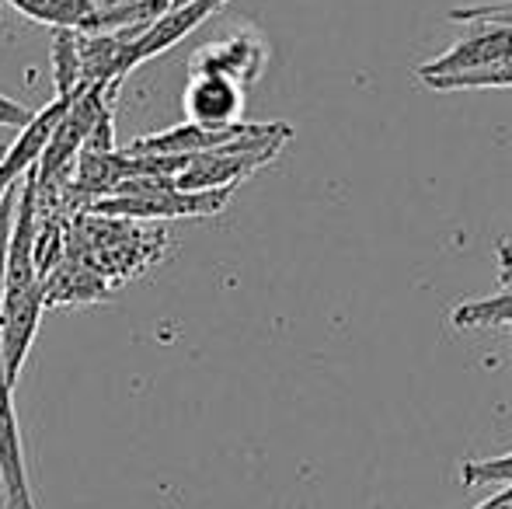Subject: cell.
Wrapping results in <instances>:
<instances>
[{"label": "cell", "instance_id": "1", "mask_svg": "<svg viewBox=\"0 0 512 509\" xmlns=\"http://www.w3.org/2000/svg\"><path fill=\"white\" fill-rule=\"evenodd\" d=\"M35 217H39L35 182L32 175H25L18 185L14 231L4 272V300H0V356H4V374L11 384H18L21 367L32 353L35 332H39L42 311H46V276L35 262V234H39Z\"/></svg>", "mask_w": 512, "mask_h": 509}, {"label": "cell", "instance_id": "2", "mask_svg": "<svg viewBox=\"0 0 512 509\" xmlns=\"http://www.w3.org/2000/svg\"><path fill=\"white\" fill-rule=\"evenodd\" d=\"M230 203V192H178L175 178L143 175L119 182L108 196L91 199L88 213L105 220H192L216 217Z\"/></svg>", "mask_w": 512, "mask_h": 509}, {"label": "cell", "instance_id": "3", "mask_svg": "<svg viewBox=\"0 0 512 509\" xmlns=\"http://www.w3.org/2000/svg\"><path fill=\"white\" fill-rule=\"evenodd\" d=\"M290 136H269V140H251V143H234V147L206 150V154L189 157L182 171L175 175L178 192H234L244 178H251L258 168H265L269 161H276V154L283 150V143Z\"/></svg>", "mask_w": 512, "mask_h": 509}, {"label": "cell", "instance_id": "4", "mask_svg": "<svg viewBox=\"0 0 512 509\" xmlns=\"http://www.w3.org/2000/svg\"><path fill=\"white\" fill-rule=\"evenodd\" d=\"M269 136H293V129L286 123H234V126H196L182 123L164 133H150L129 143V154H150V157H196L206 150L234 147V143H251V140H269Z\"/></svg>", "mask_w": 512, "mask_h": 509}, {"label": "cell", "instance_id": "5", "mask_svg": "<svg viewBox=\"0 0 512 509\" xmlns=\"http://www.w3.org/2000/svg\"><path fill=\"white\" fill-rule=\"evenodd\" d=\"M265 63H269V46L262 42V35L251 32V28H241V32L227 35V39L199 46L189 60V74L227 77V81L248 88V84H255L262 77Z\"/></svg>", "mask_w": 512, "mask_h": 509}, {"label": "cell", "instance_id": "6", "mask_svg": "<svg viewBox=\"0 0 512 509\" xmlns=\"http://www.w3.org/2000/svg\"><path fill=\"white\" fill-rule=\"evenodd\" d=\"M0 496L7 509H39L32 499V482H28L25 443H21L18 415H14V384L4 374V356H0Z\"/></svg>", "mask_w": 512, "mask_h": 509}, {"label": "cell", "instance_id": "7", "mask_svg": "<svg viewBox=\"0 0 512 509\" xmlns=\"http://www.w3.org/2000/svg\"><path fill=\"white\" fill-rule=\"evenodd\" d=\"M512 60V28H492V25H471V35H464L460 42H453L446 53H439L436 60L422 63L415 70L418 81H432V77H450L460 70H478L488 63Z\"/></svg>", "mask_w": 512, "mask_h": 509}, {"label": "cell", "instance_id": "8", "mask_svg": "<svg viewBox=\"0 0 512 509\" xmlns=\"http://www.w3.org/2000/svg\"><path fill=\"white\" fill-rule=\"evenodd\" d=\"M223 4H230V0H189V4H178L171 7L168 14H161V18L154 21V25H147L140 35H136V42L129 46L126 53V74L133 67H140V63L154 60V56L168 53L171 46H178V42L185 39V35H192L199 25H203L206 18H213L216 11H220Z\"/></svg>", "mask_w": 512, "mask_h": 509}, {"label": "cell", "instance_id": "9", "mask_svg": "<svg viewBox=\"0 0 512 509\" xmlns=\"http://www.w3.org/2000/svg\"><path fill=\"white\" fill-rule=\"evenodd\" d=\"M185 116L196 126H234L241 123L244 112V88L227 77H213V74H189L185 84Z\"/></svg>", "mask_w": 512, "mask_h": 509}, {"label": "cell", "instance_id": "10", "mask_svg": "<svg viewBox=\"0 0 512 509\" xmlns=\"http://www.w3.org/2000/svg\"><path fill=\"white\" fill-rule=\"evenodd\" d=\"M4 4H11L25 18L42 21V25L77 28V32H84L98 11L95 0H4Z\"/></svg>", "mask_w": 512, "mask_h": 509}, {"label": "cell", "instance_id": "11", "mask_svg": "<svg viewBox=\"0 0 512 509\" xmlns=\"http://www.w3.org/2000/svg\"><path fill=\"white\" fill-rule=\"evenodd\" d=\"M453 328L457 332H481V328H495V325H512V286L495 297H481V300H460L450 314Z\"/></svg>", "mask_w": 512, "mask_h": 509}, {"label": "cell", "instance_id": "12", "mask_svg": "<svg viewBox=\"0 0 512 509\" xmlns=\"http://www.w3.org/2000/svg\"><path fill=\"white\" fill-rule=\"evenodd\" d=\"M425 88L432 91H485V88H512V60L488 63L478 70H460L450 77H432L425 81Z\"/></svg>", "mask_w": 512, "mask_h": 509}, {"label": "cell", "instance_id": "13", "mask_svg": "<svg viewBox=\"0 0 512 509\" xmlns=\"http://www.w3.org/2000/svg\"><path fill=\"white\" fill-rule=\"evenodd\" d=\"M53 77L56 98H70L81 88V56H77V28L53 32Z\"/></svg>", "mask_w": 512, "mask_h": 509}, {"label": "cell", "instance_id": "14", "mask_svg": "<svg viewBox=\"0 0 512 509\" xmlns=\"http://www.w3.org/2000/svg\"><path fill=\"white\" fill-rule=\"evenodd\" d=\"M460 482L464 485H512V454L485 457V461H464L460 468Z\"/></svg>", "mask_w": 512, "mask_h": 509}, {"label": "cell", "instance_id": "15", "mask_svg": "<svg viewBox=\"0 0 512 509\" xmlns=\"http://www.w3.org/2000/svg\"><path fill=\"white\" fill-rule=\"evenodd\" d=\"M453 21L464 25H492V28H512V0L506 4H478V7H453Z\"/></svg>", "mask_w": 512, "mask_h": 509}, {"label": "cell", "instance_id": "16", "mask_svg": "<svg viewBox=\"0 0 512 509\" xmlns=\"http://www.w3.org/2000/svg\"><path fill=\"white\" fill-rule=\"evenodd\" d=\"M18 185H14V189L4 196V203H0V300H4V272H7V248H11V231H14V206H18Z\"/></svg>", "mask_w": 512, "mask_h": 509}, {"label": "cell", "instance_id": "17", "mask_svg": "<svg viewBox=\"0 0 512 509\" xmlns=\"http://www.w3.org/2000/svg\"><path fill=\"white\" fill-rule=\"evenodd\" d=\"M35 112H39V109H28V105L0 95V126H4V129H25L35 119Z\"/></svg>", "mask_w": 512, "mask_h": 509}, {"label": "cell", "instance_id": "18", "mask_svg": "<svg viewBox=\"0 0 512 509\" xmlns=\"http://www.w3.org/2000/svg\"><path fill=\"white\" fill-rule=\"evenodd\" d=\"M21 178H25V171H21L18 164L7 161V157H0V203H4V196L21 182Z\"/></svg>", "mask_w": 512, "mask_h": 509}, {"label": "cell", "instance_id": "19", "mask_svg": "<svg viewBox=\"0 0 512 509\" xmlns=\"http://www.w3.org/2000/svg\"><path fill=\"white\" fill-rule=\"evenodd\" d=\"M474 509H512V485H506V489L495 492L492 499H485V503H478Z\"/></svg>", "mask_w": 512, "mask_h": 509}, {"label": "cell", "instance_id": "20", "mask_svg": "<svg viewBox=\"0 0 512 509\" xmlns=\"http://www.w3.org/2000/svg\"><path fill=\"white\" fill-rule=\"evenodd\" d=\"M4 154H7V143H4V140H0V157H4Z\"/></svg>", "mask_w": 512, "mask_h": 509}, {"label": "cell", "instance_id": "21", "mask_svg": "<svg viewBox=\"0 0 512 509\" xmlns=\"http://www.w3.org/2000/svg\"><path fill=\"white\" fill-rule=\"evenodd\" d=\"M0 14H4V0H0Z\"/></svg>", "mask_w": 512, "mask_h": 509}]
</instances>
